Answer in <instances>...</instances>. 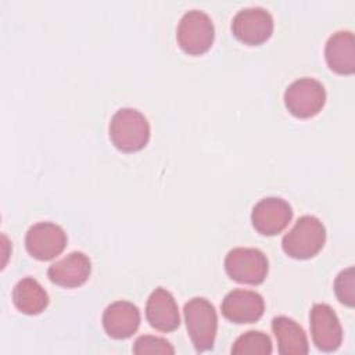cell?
I'll return each instance as SVG.
<instances>
[{
  "label": "cell",
  "mask_w": 355,
  "mask_h": 355,
  "mask_svg": "<svg viewBox=\"0 0 355 355\" xmlns=\"http://www.w3.org/2000/svg\"><path fill=\"white\" fill-rule=\"evenodd\" d=\"M110 139L125 153H135L146 147L150 139L147 118L135 108H119L110 121Z\"/></svg>",
  "instance_id": "obj_1"
},
{
  "label": "cell",
  "mask_w": 355,
  "mask_h": 355,
  "mask_svg": "<svg viewBox=\"0 0 355 355\" xmlns=\"http://www.w3.org/2000/svg\"><path fill=\"white\" fill-rule=\"evenodd\" d=\"M324 241L326 229L323 223L313 215H304L284 234L282 247L294 259H309L323 248Z\"/></svg>",
  "instance_id": "obj_2"
},
{
  "label": "cell",
  "mask_w": 355,
  "mask_h": 355,
  "mask_svg": "<svg viewBox=\"0 0 355 355\" xmlns=\"http://www.w3.org/2000/svg\"><path fill=\"white\" fill-rule=\"evenodd\" d=\"M184 322L197 352H205L214 348L218 316L214 305L204 297H194L184 304Z\"/></svg>",
  "instance_id": "obj_3"
},
{
  "label": "cell",
  "mask_w": 355,
  "mask_h": 355,
  "mask_svg": "<svg viewBox=\"0 0 355 355\" xmlns=\"http://www.w3.org/2000/svg\"><path fill=\"white\" fill-rule=\"evenodd\" d=\"M215 37V28L209 15L201 10H190L179 21L176 39L180 49L190 55L207 53Z\"/></svg>",
  "instance_id": "obj_4"
},
{
  "label": "cell",
  "mask_w": 355,
  "mask_h": 355,
  "mask_svg": "<svg viewBox=\"0 0 355 355\" xmlns=\"http://www.w3.org/2000/svg\"><path fill=\"white\" fill-rule=\"evenodd\" d=\"M225 269L230 279L243 284H259L269 269L266 255L251 247H236L225 258Z\"/></svg>",
  "instance_id": "obj_5"
},
{
  "label": "cell",
  "mask_w": 355,
  "mask_h": 355,
  "mask_svg": "<svg viewBox=\"0 0 355 355\" xmlns=\"http://www.w3.org/2000/svg\"><path fill=\"white\" fill-rule=\"evenodd\" d=\"M326 103L323 85L313 78H300L284 92V105L297 118H311L322 111Z\"/></svg>",
  "instance_id": "obj_6"
},
{
  "label": "cell",
  "mask_w": 355,
  "mask_h": 355,
  "mask_svg": "<svg viewBox=\"0 0 355 355\" xmlns=\"http://www.w3.org/2000/svg\"><path fill=\"white\" fill-rule=\"evenodd\" d=\"M232 32L240 42L258 46L272 36L273 18L263 7L241 8L232 19Z\"/></svg>",
  "instance_id": "obj_7"
},
{
  "label": "cell",
  "mask_w": 355,
  "mask_h": 355,
  "mask_svg": "<svg viewBox=\"0 0 355 355\" xmlns=\"http://www.w3.org/2000/svg\"><path fill=\"white\" fill-rule=\"evenodd\" d=\"M65 245V230L53 222H37L29 227L25 236L28 252L39 261L53 259L64 251Z\"/></svg>",
  "instance_id": "obj_8"
},
{
  "label": "cell",
  "mask_w": 355,
  "mask_h": 355,
  "mask_svg": "<svg viewBox=\"0 0 355 355\" xmlns=\"http://www.w3.org/2000/svg\"><path fill=\"white\" fill-rule=\"evenodd\" d=\"M312 341L318 349L336 351L343 341V329L338 316L327 304H315L309 312Z\"/></svg>",
  "instance_id": "obj_9"
},
{
  "label": "cell",
  "mask_w": 355,
  "mask_h": 355,
  "mask_svg": "<svg viewBox=\"0 0 355 355\" xmlns=\"http://www.w3.org/2000/svg\"><path fill=\"white\" fill-rule=\"evenodd\" d=\"M291 218V205L280 197H265L259 200L251 212L254 229L263 236H275L283 232Z\"/></svg>",
  "instance_id": "obj_10"
},
{
  "label": "cell",
  "mask_w": 355,
  "mask_h": 355,
  "mask_svg": "<svg viewBox=\"0 0 355 355\" xmlns=\"http://www.w3.org/2000/svg\"><path fill=\"white\" fill-rule=\"evenodd\" d=\"M220 311L233 323H254L263 315L265 302L257 291L234 288L223 298Z\"/></svg>",
  "instance_id": "obj_11"
},
{
  "label": "cell",
  "mask_w": 355,
  "mask_h": 355,
  "mask_svg": "<svg viewBox=\"0 0 355 355\" xmlns=\"http://www.w3.org/2000/svg\"><path fill=\"white\" fill-rule=\"evenodd\" d=\"M146 318L159 331H173L180 324V315L173 295L164 287L151 291L146 304Z\"/></svg>",
  "instance_id": "obj_12"
},
{
  "label": "cell",
  "mask_w": 355,
  "mask_h": 355,
  "mask_svg": "<svg viewBox=\"0 0 355 355\" xmlns=\"http://www.w3.org/2000/svg\"><path fill=\"white\" fill-rule=\"evenodd\" d=\"M92 262L80 251H73L62 259L51 263L47 269L49 279L61 287L73 288L82 286L90 276Z\"/></svg>",
  "instance_id": "obj_13"
},
{
  "label": "cell",
  "mask_w": 355,
  "mask_h": 355,
  "mask_svg": "<svg viewBox=\"0 0 355 355\" xmlns=\"http://www.w3.org/2000/svg\"><path fill=\"white\" fill-rule=\"evenodd\" d=\"M140 324V311L129 301H115L103 313V327L115 340H125L133 336Z\"/></svg>",
  "instance_id": "obj_14"
},
{
  "label": "cell",
  "mask_w": 355,
  "mask_h": 355,
  "mask_svg": "<svg viewBox=\"0 0 355 355\" xmlns=\"http://www.w3.org/2000/svg\"><path fill=\"white\" fill-rule=\"evenodd\" d=\"M324 58L331 71L340 75L355 72V37L351 31H337L324 47Z\"/></svg>",
  "instance_id": "obj_15"
},
{
  "label": "cell",
  "mask_w": 355,
  "mask_h": 355,
  "mask_svg": "<svg viewBox=\"0 0 355 355\" xmlns=\"http://www.w3.org/2000/svg\"><path fill=\"white\" fill-rule=\"evenodd\" d=\"M272 330L277 340L282 355H305L308 354V338L304 329L291 318L276 316L272 320Z\"/></svg>",
  "instance_id": "obj_16"
},
{
  "label": "cell",
  "mask_w": 355,
  "mask_h": 355,
  "mask_svg": "<svg viewBox=\"0 0 355 355\" xmlns=\"http://www.w3.org/2000/svg\"><path fill=\"white\" fill-rule=\"evenodd\" d=\"M12 302L22 313L37 315L49 305V295L37 280L28 276L14 286Z\"/></svg>",
  "instance_id": "obj_17"
},
{
  "label": "cell",
  "mask_w": 355,
  "mask_h": 355,
  "mask_svg": "<svg viewBox=\"0 0 355 355\" xmlns=\"http://www.w3.org/2000/svg\"><path fill=\"white\" fill-rule=\"evenodd\" d=\"M272 341L268 334L257 330H250L241 334L232 345L230 352L233 355H247V354H272Z\"/></svg>",
  "instance_id": "obj_18"
},
{
  "label": "cell",
  "mask_w": 355,
  "mask_h": 355,
  "mask_svg": "<svg viewBox=\"0 0 355 355\" xmlns=\"http://www.w3.org/2000/svg\"><path fill=\"white\" fill-rule=\"evenodd\" d=\"M334 293L338 301L347 306H354L355 304V269L348 266L341 270L334 280Z\"/></svg>",
  "instance_id": "obj_19"
},
{
  "label": "cell",
  "mask_w": 355,
  "mask_h": 355,
  "mask_svg": "<svg viewBox=\"0 0 355 355\" xmlns=\"http://www.w3.org/2000/svg\"><path fill=\"white\" fill-rule=\"evenodd\" d=\"M133 352L137 355H147V354L173 355L175 348L165 338L155 337V336H141L135 341Z\"/></svg>",
  "instance_id": "obj_20"
}]
</instances>
